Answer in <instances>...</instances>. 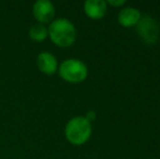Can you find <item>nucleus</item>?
I'll return each mask as SVG.
<instances>
[{"label":"nucleus","instance_id":"1","mask_svg":"<svg viewBox=\"0 0 160 159\" xmlns=\"http://www.w3.org/2000/svg\"><path fill=\"white\" fill-rule=\"evenodd\" d=\"M48 36L51 42L59 47H70L76 39L74 24L64 17L53 20L48 27Z\"/></svg>","mask_w":160,"mask_h":159},{"label":"nucleus","instance_id":"2","mask_svg":"<svg viewBox=\"0 0 160 159\" xmlns=\"http://www.w3.org/2000/svg\"><path fill=\"white\" fill-rule=\"evenodd\" d=\"M65 137L71 144L82 145L92 135V124L85 117L72 118L65 125Z\"/></svg>","mask_w":160,"mask_h":159},{"label":"nucleus","instance_id":"3","mask_svg":"<svg viewBox=\"0 0 160 159\" xmlns=\"http://www.w3.org/2000/svg\"><path fill=\"white\" fill-rule=\"evenodd\" d=\"M59 74L64 81L70 83L83 82L87 77L88 70L86 64L78 59H67L60 64Z\"/></svg>","mask_w":160,"mask_h":159},{"label":"nucleus","instance_id":"4","mask_svg":"<svg viewBox=\"0 0 160 159\" xmlns=\"http://www.w3.org/2000/svg\"><path fill=\"white\" fill-rule=\"evenodd\" d=\"M137 33L144 42L148 45L156 44L159 37V26L150 17H141L137 23Z\"/></svg>","mask_w":160,"mask_h":159},{"label":"nucleus","instance_id":"5","mask_svg":"<svg viewBox=\"0 0 160 159\" xmlns=\"http://www.w3.org/2000/svg\"><path fill=\"white\" fill-rule=\"evenodd\" d=\"M33 15L40 24L51 23L56 14L55 6L49 0H38L32 7Z\"/></svg>","mask_w":160,"mask_h":159},{"label":"nucleus","instance_id":"6","mask_svg":"<svg viewBox=\"0 0 160 159\" xmlns=\"http://www.w3.org/2000/svg\"><path fill=\"white\" fill-rule=\"evenodd\" d=\"M36 63L40 72L45 74L51 75L58 71V61L57 58L49 51H42L37 56Z\"/></svg>","mask_w":160,"mask_h":159},{"label":"nucleus","instance_id":"7","mask_svg":"<svg viewBox=\"0 0 160 159\" xmlns=\"http://www.w3.org/2000/svg\"><path fill=\"white\" fill-rule=\"evenodd\" d=\"M84 11L88 17L99 20L106 14L107 3L103 0H86L84 3Z\"/></svg>","mask_w":160,"mask_h":159},{"label":"nucleus","instance_id":"8","mask_svg":"<svg viewBox=\"0 0 160 159\" xmlns=\"http://www.w3.org/2000/svg\"><path fill=\"white\" fill-rule=\"evenodd\" d=\"M141 20V12L137 9L128 7L120 11L118 15V21L124 27H131L136 25Z\"/></svg>","mask_w":160,"mask_h":159},{"label":"nucleus","instance_id":"9","mask_svg":"<svg viewBox=\"0 0 160 159\" xmlns=\"http://www.w3.org/2000/svg\"><path fill=\"white\" fill-rule=\"evenodd\" d=\"M28 35L35 42H42L48 37V28L44 24H33L28 30Z\"/></svg>","mask_w":160,"mask_h":159},{"label":"nucleus","instance_id":"10","mask_svg":"<svg viewBox=\"0 0 160 159\" xmlns=\"http://www.w3.org/2000/svg\"><path fill=\"white\" fill-rule=\"evenodd\" d=\"M106 3H109V4H111V6L119 7V6H122V4H124L125 1H124V0H119V1H113V0H109V1H107Z\"/></svg>","mask_w":160,"mask_h":159}]
</instances>
